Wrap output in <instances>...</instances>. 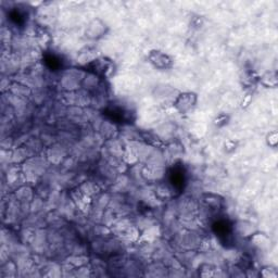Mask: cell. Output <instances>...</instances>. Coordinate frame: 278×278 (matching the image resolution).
I'll use <instances>...</instances> for the list:
<instances>
[{
	"label": "cell",
	"mask_w": 278,
	"mask_h": 278,
	"mask_svg": "<svg viewBox=\"0 0 278 278\" xmlns=\"http://www.w3.org/2000/svg\"><path fill=\"white\" fill-rule=\"evenodd\" d=\"M86 71L98 79H110L113 77L116 67L114 62L108 57H97L91 59L85 65Z\"/></svg>",
	"instance_id": "obj_1"
},
{
	"label": "cell",
	"mask_w": 278,
	"mask_h": 278,
	"mask_svg": "<svg viewBox=\"0 0 278 278\" xmlns=\"http://www.w3.org/2000/svg\"><path fill=\"white\" fill-rule=\"evenodd\" d=\"M199 96L195 91H180L173 99L172 106L174 110L182 114H188L191 111H193L198 106Z\"/></svg>",
	"instance_id": "obj_2"
},
{
	"label": "cell",
	"mask_w": 278,
	"mask_h": 278,
	"mask_svg": "<svg viewBox=\"0 0 278 278\" xmlns=\"http://www.w3.org/2000/svg\"><path fill=\"white\" fill-rule=\"evenodd\" d=\"M109 32H110V28H109V25L103 19L94 18L91 19L85 27V30H84V36L88 40L98 41L105 38Z\"/></svg>",
	"instance_id": "obj_3"
},
{
	"label": "cell",
	"mask_w": 278,
	"mask_h": 278,
	"mask_svg": "<svg viewBox=\"0 0 278 278\" xmlns=\"http://www.w3.org/2000/svg\"><path fill=\"white\" fill-rule=\"evenodd\" d=\"M147 60L159 71L171 70L174 66L173 58L160 49H151L147 55Z\"/></svg>",
	"instance_id": "obj_4"
},
{
	"label": "cell",
	"mask_w": 278,
	"mask_h": 278,
	"mask_svg": "<svg viewBox=\"0 0 278 278\" xmlns=\"http://www.w3.org/2000/svg\"><path fill=\"white\" fill-rule=\"evenodd\" d=\"M260 82L268 88H275L277 85V73L275 71L266 72L260 78Z\"/></svg>",
	"instance_id": "obj_5"
},
{
	"label": "cell",
	"mask_w": 278,
	"mask_h": 278,
	"mask_svg": "<svg viewBox=\"0 0 278 278\" xmlns=\"http://www.w3.org/2000/svg\"><path fill=\"white\" fill-rule=\"evenodd\" d=\"M260 275L264 278H277L278 272H277V269L273 266H265L261 269Z\"/></svg>",
	"instance_id": "obj_6"
},
{
	"label": "cell",
	"mask_w": 278,
	"mask_h": 278,
	"mask_svg": "<svg viewBox=\"0 0 278 278\" xmlns=\"http://www.w3.org/2000/svg\"><path fill=\"white\" fill-rule=\"evenodd\" d=\"M266 144L268 147L276 148L278 144V133L277 131H272L266 135Z\"/></svg>",
	"instance_id": "obj_7"
},
{
	"label": "cell",
	"mask_w": 278,
	"mask_h": 278,
	"mask_svg": "<svg viewBox=\"0 0 278 278\" xmlns=\"http://www.w3.org/2000/svg\"><path fill=\"white\" fill-rule=\"evenodd\" d=\"M229 115L226 114H218L215 119L213 120V124L217 128H223V126L229 124Z\"/></svg>",
	"instance_id": "obj_8"
}]
</instances>
